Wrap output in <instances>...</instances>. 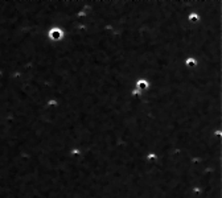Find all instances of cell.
Here are the masks:
<instances>
[{
    "label": "cell",
    "instance_id": "1",
    "mask_svg": "<svg viewBox=\"0 0 222 198\" xmlns=\"http://www.w3.org/2000/svg\"><path fill=\"white\" fill-rule=\"evenodd\" d=\"M46 37L50 42H60L61 40L65 37V32H63V29L58 25H53L48 29V32H46Z\"/></svg>",
    "mask_w": 222,
    "mask_h": 198
},
{
    "label": "cell",
    "instance_id": "2",
    "mask_svg": "<svg viewBox=\"0 0 222 198\" xmlns=\"http://www.w3.org/2000/svg\"><path fill=\"white\" fill-rule=\"evenodd\" d=\"M149 86H151V83L147 78H139L135 82V85H134V87L140 90V91H147L149 89Z\"/></svg>",
    "mask_w": 222,
    "mask_h": 198
},
{
    "label": "cell",
    "instance_id": "3",
    "mask_svg": "<svg viewBox=\"0 0 222 198\" xmlns=\"http://www.w3.org/2000/svg\"><path fill=\"white\" fill-rule=\"evenodd\" d=\"M198 65V60L196 57H186L184 60V66L186 69H194Z\"/></svg>",
    "mask_w": 222,
    "mask_h": 198
},
{
    "label": "cell",
    "instance_id": "4",
    "mask_svg": "<svg viewBox=\"0 0 222 198\" xmlns=\"http://www.w3.org/2000/svg\"><path fill=\"white\" fill-rule=\"evenodd\" d=\"M60 106V102H58L57 98H49L48 101L45 102V107L46 108H57Z\"/></svg>",
    "mask_w": 222,
    "mask_h": 198
}]
</instances>
